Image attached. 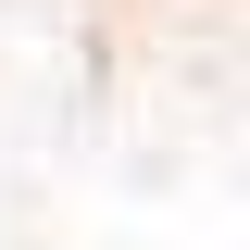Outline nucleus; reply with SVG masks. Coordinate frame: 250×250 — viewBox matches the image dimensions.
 <instances>
[{"instance_id": "f257e3e1", "label": "nucleus", "mask_w": 250, "mask_h": 250, "mask_svg": "<svg viewBox=\"0 0 250 250\" xmlns=\"http://www.w3.org/2000/svg\"><path fill=\"white\" fill-rule=\"evenodd\" d=\"M0 250H250V0H0Z\"/></svg>"}]
</instances>
